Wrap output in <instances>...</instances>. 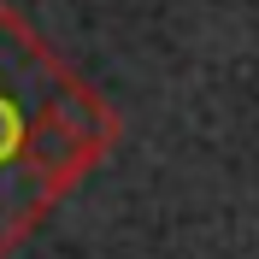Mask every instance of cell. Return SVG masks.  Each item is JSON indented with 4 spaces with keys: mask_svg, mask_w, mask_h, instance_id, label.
<instances>
[{
    "mask_svg": "<svg viewBox=\"0 0 259 259\" xmlns=\"http://www.w3.org/2000/svg\"><path fill=\"white\" fill-rule=\"evenodd\" d=\"M118 136V106L59 59L12 0H0V259H12L65 194L106 165Z\"/></svg>",
    "mask_w": 259,
    "mask_h": 259,
    "instance_id": "6da1fadb",
    "label": "cell"
}]
</instances>
